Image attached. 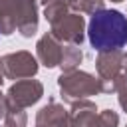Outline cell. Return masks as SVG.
I'll use <instances>...</instances> for the list:
<instances>
[{
    "label": "cell",
    "mask_w": 127,
    "mask_h": 127,
    "mask_svg": "<svg viewBox=\"0 0 127 127\" xmlns=\"http://www.w3.org/2000/svg\"><path fill=\"white\" fill-rule=\"evenodd\" d=\"M87 34L95 50H119L127 44V18L117 10H97L89 20Z\"/></svg>",
    "instance_id": "1"
}]
</instances>
